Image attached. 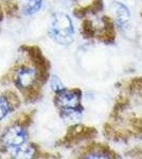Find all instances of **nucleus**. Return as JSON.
Wrapping results in <instances>:
<instances>
[{
	"label": "nucleus",
	"instance_id": "1",
	"mask_svg": "<svg viewBox=\"0 0 142 159\" xmlns=\"http://www.w3.org/2000/svg\"><path fill=\"white\" fill-rule=\"evenodd\" d=\"M7 75L11 78L14 85L21 91L27 102H34L40 98L43 84L39 79V73L32 63L31 66L24 63L16 64Z\"/></svg>",
	"mask_w": 142,
	"mask_h": 159
},
{
	"label": "nucleus",
	"instance_id": "2",
	"mask_svg": "<svg viewBox=\"0 0 142 159\" xmlns=\"http://www.w3.org/2000/svg\"><path fill=\"white\" fill-rule=\"evenodd\" d=\"M55 93L54 104L61 110L62 117L73 119L81 115V90L79 89L68 90L64 88L63 90Z\"/></svg>",
	"mask_w": 142,
	"mask_h": 159
},
{
	"label": "nucleus",
	"instance_id": "3",
	"mask_svg": "<svg viewBox=\"0 0 142 159\" xmlns=\"http://www.w3.org/2000/svg\"><path fill=\"white\" fill-rule=\"evenodd\" d=\"M73 25L70 17L63 13L52 15L49 25V35L59 45L67 46L73 40Z\"/></svg>",
	"mask_w": 142,
	"mask_h": 159
},
{
	"label": "nucleus",
	"instance_id": "4",
	"mask_svg": "<svg viewBox=\"0 0 142 159\" xmlns=\"http://www.w3.org/2000/svg\"><path fill=\"white\" fill-rule=\"evenodd\" d=\"M25 140H27L25 129L14 123V125L7 129L0 138V151L2 153H7L12 148L20 147L25 143Z\"/></svg>",
	"mask_w": 142,
	"mask_h": 159
},
{
	"label": "nucleus",
	"instance_id": "5",
	"mask_svg": "<svg viewBox=\"0 0 142 159\" xmlns=\"http://www.w3.org/2000/svg\"><path fill=\"white\" fill-rule=\"evenodd\" d=\"M21 51L29 57V60L35 68L37 69L39 73V79L42 84H45L49 78V69H50V64L47 58L44 56L40 49L36 46H22Z\"/></svg>",
	"mask_w": 142,
	"mask_h": 159
},
{
	"label": "nucleus",
	"instance_id": "6",
	"mask_svg": "<svg viewBox=\"0 0 142 159\" xmlns=\"http://www.w3.org/2000/svg\"><path fill=\"white\" fill-rule=\"evenodd\" d=\"M91 133H94V129H88V127L82 126V125H76V126L69 129L66 136L64 137V139L62 140V143L66 144V143L74 142L76 140H81L84 137H87Z\"/></svg>",
	"mask_w": 142,
	"mask_h": 159
},
{
	"label": "nucleus",
	"instance_id": "7",
	"mask_svg": "<svg viewBox=\"0 0 142 159\" xmlns=\"http://www.w3.org/2000/svg\"><path fill=\"white\" fill-rule=\"evenodd\" d=\"M13 158H32L36 154V148L32 144L24 143L20 147L12 148L7 152Z\"/></svg>",
	"mask_w": 142,
	"mask_h": 159
},
{
	"label": "nucleus",
	"instance_id": "8",
	"mask_svg": "<svg viewBox=\"0 0 142 159\" xmlns=\"http://www.w3.org/2000/svg\"><path fill=\"white\" fill-rule=\"evenodd\" d=\"M3 98L7 100V104H9V106L11 109H16L17 107L20 105L19 97H18L17 94L12 90H7V91L4 92Z\"/></svg>",
	"mask_w": 142,
	"mask_h": 159
},
{
	"label": "nucleus",
	"instance_id": "9",
	"mask_svg": "<svg viewBox=\"0 0 142 159\" xmlns=\"http://www.w3.org/2000/svg\"><path fill=\"white\" fill-rule=\"evenodd\" d=\"M43 0H32L29 4H27L24 9H22V13L25 15H33L36 12H38L42 7Z\"/></svg>",
	"mask_w": 142,
	"mask_h": 159
},
{
	"label": "nucleus",
	"instance_id": "10",
	"mask_svg": "<svg viewBox=\"0 0 142 159\" xmlns=\"http://www.w3.org/2000/svg\"><path fill=\"white\" fill-rule=\"evenodd\" d=\"M3 10L7 16H14L18 11V6L15 0H3Z\"/></svg>",
	"mask_w": 142,
	"mask_h": 159
},
{
	"label": "nucleus",
	"instance_id": "11",
	"mask_svg": "<svg viewBox=\"0 0 142 159\" xmlns=\"http://www.w3.org/2000/svg\"><path fill=\"white\" fill-rule=\"evenodd\" d=\"M33 116H34V112H27V114L21 115V116H19L18 119L15 120V124L20 125V126L27 129L30 125V123L32 122Z\"/></svg>",
	"mask_w": 142,
	"mask_h": 159
},
{
	"label": "nucleus",
	"instance_id": "12",
	"mask_svg": "<svg viewBox=\"0 0 142 159\" xmlns=\"http://www.w3.org/2000/svg\"><path fill=\"white\" fill-rule=\"evenodd\" d=\"M118 9H117V18L118 21L120 24H124L130 19V13H128L127 9L122 6V4H117Z\"/></svg>",
	"mask_w": 142,
	"mask_h": 159
},
{
	"label": "nucleus",
	"instance_id": "13",
	"mask_svg": "<svg viewBox=\"0 0 142 159\" xmlns=\"http://www.w3.org/2000/svg\"><path fill=\"white\" fill-rule=\"evenodd\" d=\"M82 32L85 35V37H92L94 34V29L91 25L90 20H84L83 25H82Z\"/></svg>",
	"mask_w": 142,
	"mask_h": 159
},
{
	"label": "nucleus",
	"instance_id": "14",
	"mask_svg": "<svg viewBox=\"0 0 142 159\" xmlns=\"http://www.w3.org/2000/svg\"><path fill=\"white\" fill-rule=\"evenodd\" d=\"M11 110L7 100L4 98H0V120H2L7 115V112Z\"/></svg>",
	"mask_w": 142,
	"mask_h": 159
},
{
	"label": "nucleus",
	"instance_id": "15",
	"mask_svg": "<svg viewBox=\"0 0 142 159\" xmlns=\"http://www.w3.org/2000/svg\"><path fill=\"white\" fill-rule=\"evenodd\" d=\"M51 87H52V90H54L55 92L63 90L65 87H64L63 83L61 82V80L57 75H53L52 80H51Z\"/></svg>",
	"mask_w": 142,
	"mask_h": 159
},
{
	"label": "nucleus",
	"instance_id": "16",
	"mask_svg": "<svg viewBox=\"0 0 142 159\" xmlns=\"http://www.w3.org/2000/svg\"><path fill=\"white\" fill-rule=\"evenodd\" d=\"M3 19V11H2V7L0 6V21Z\"/></svg>",
	"mask_w": 142,
	"mask_h": 159
}]
</instances>
